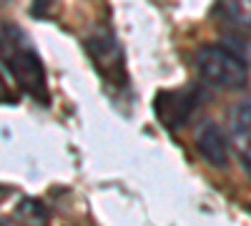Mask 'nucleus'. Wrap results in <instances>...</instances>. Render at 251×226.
<instances>
[{"instance_id": "1", "label": "nucleus", "mask_w": 251, "mask_h": 226, "mask_svg": "<svg viewBox=\"0 0 251 226\" xmlns=\"http://www.w3.org/2000/svg\"><path fill=\"white\" fill-rule=\"evenodd\" d=\"M0 60L25 93H30L38 100H48L43 60L30 46V40L13 25H5L0 33Z\"/></svg>"}, {"instance_id": "2", "label": "nucleus", "mask_w": 251, "mask_h": 226, "mask_svg": "<svg viewBox=\"0 0 251 226\" xmlns=\"http://www.w3.org/2000/svg\"><path fill=\"white\" fill-rule=\"evenodd\" d=\"M196 68L206 86L221 91H241L249 83V68L224 46H203L196 55Z\"/></svg>"}, {"instance_id": "3", "label": "nucleus", "mask_w": 251, "mask_h": 226, "mask_svg": "<svg viewBox=\"0 0 251 226\" xmlns=\"http://www.w3.org/2000/svg\"><path fill=\"white\" fill-rule=\"evenodd\" d=\"M199 88L188 86V88H178V91H163L156 96V116L161 118V123L166 128H178L191 118V113L199 106Z\"/></svg>"}, {"instance_id": "4", "label": "nucleus", "mask_w": 251, "mask_h": 226, "mask_svg": "<svg viewBox=\"0 0 251 226\" xmlns=\"http://www.w3.org/2000/svg\"><path fill=\"white\" fill-rule=\"evenodd\" d=\"M196 149L199 153L216 169H226L228 163V146H226V136L216 126L214 121H203L196 128Z\"/></svg>"}, {"instance_id": "5", "label": "nucleus", "mask_w": 251, "mask_h": 226, "mask_svg": "<svg viewBox=\"0 0 251 226\" xmlns=\"http://www.w3.org/2000/svg\"><path fill=\"white\" fill-rule=\"evenodd\" d=\"M91 58L96 60V68L103 73V78H118L123 73V58H121V48L116 43L113 35H96L86 43Z\"/></svg>"}, {"instance_id": "6", "label": "nucleus", "mask_w": 251, "mask_h": 226, "mask_svg": "<svg viewBox=\"0 0 251 226\" xmlns=\"http://www.w3.org/2000/svg\"><path fill=\"white\" fill-rule=\"evenodd\" d=\"M231 138L251 176V96L236 103V108L231 111Z\"/></svg>"}, {"instance_id": "7", "label": "nucleus", "mask_w": 251, "mask_h": 226, "mask_svg": "<svg viewBox=\"0 0 251 226\" xmlns=\"http://www.w3.org/2000/svg\"><path fill=\"white\" fill-rule=\"evenodd\" d=\"M219 20L228 28H234V33H249L251 30V0H231V3H219L214 8Z\"/></svg>"}, {"instance_id": "8", "label": "nucleus", "mask_w": 251, "mask_h": 226, "mask_svg": "<svg viewBox=\"0 0 251 226\" xmlns=\"http://www.w3.org/2000/svg\"><path fill=\"white\" fill-rule=\"evenodd\" d=\"M221 46L231 50L246 68H251V35H246V33H228Z\"/></svg>"}, {"instance_id": "9", "label": "nucleus", "mask_w": 251, "mask_h": 226, "mask_svg": "<svg viewBox=\"0 0 251 226\" xmlns=\"http://www.w3.org/2000/svg\"><path fill=\"white\" fill-rule=\"evenodd\" d=\"M0 226H46V224H43V214H40V209L30 206V214L18 211L15 216H3L0 219Z\"/></svg>"}]
</instances>
